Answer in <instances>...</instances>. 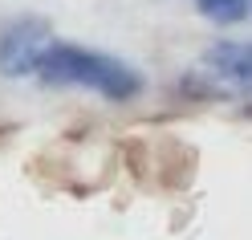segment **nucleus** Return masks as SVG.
I'll list each match as a JSON object with an SVG mask.
<instances>
[{
  "label": "nucleus",
  "instance_id": "f03ea898",
  "mask_svg": "<svg viewBox=\"0 0 252 240\" xmlns=\"http://www.w3.org/2000/svg\"><path fill=\"white\" fill-rule=\"evenodd\" d=\"M53 49V25L41 17H21L0 33V73L4 77H29L37 73L41 57Z\"/></svg>",
  "mask_w": 252,
  "mask_h": 240
},
{
  "label": "nucleus",
  "instance_id": "f257e3e1",
  "mask_svg": "<svg viewBox=\"0 0 252 240\" xmlns=\"http://www.w3.org/2000/svg\"><path fill=\"white\" fill-rule=\"evenodd\" d=\"M37 77L45 86H90V90H98V94H106L114 102H126V98H134L143 90V77L126 66V61L82 49V45H57V41L41 57Z\"/></svg>",
  "mask_w": 252,
  "mask_h": 240
},
{
  "label": "nucleus",
  "instance_id": "7ed1b4c3",
  "mask_svg": "<svg viewBox=\"0 0 252 240\" xmlns=\"http://www.w3.org/2000/svg\"><path fill=\"white\" fill-rule=\"evenodd\" d=\"M203 61H208V69L220 73L232 90H248L252 86V49L240 41H216L208 53H203Z\"/></svg>",
  "mask_w": 252,
  "mask_h": 240
},
{
  "label": "nucleus",
  "instance_id": "20e7f679",
  "mask_svg": "<svg viewBox=\"0 0 252 240\" xmlns=\"http://www.w3.org/2000/svg\"><path fill=\"white\" fill-rule=\"evenodd\" d=\"M248 4L252 0H195V8L216 25H240L248 17Z\"/></svg>",
  "mask_w": 252,
  "mask_h": 240
}]
</instances>
